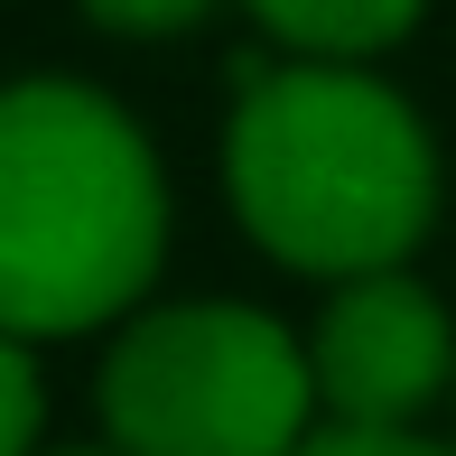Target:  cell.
<instances>
[{"label":"cell","instance_id":"8","mask_svg":"<svg viewBox=\"0 0 456 456\" xmlns=\"http://www.w3.org/2000/svg\"><path fill=\"white\" fill-rule=\"evenodd\" d=\"M298 456H456V447L419 438V428H345V419H326Z\"/></svg>","mask_w":456,"mask_h":456},{"label":"cell","instance_id":"1","mask_svg":"<svg viewBox=\"0 0 456 456\" xmlns=\"http://www.w3.org/2000/svg\"><path fill=\"white\" fill-rule=\"evenodd\" d=\"M224 186L271 261L307 280H372L438 215V150L391 85L354 66H289L242 85Z\"/></svg>","mask_w":456,"mask_h":456},{"label":"cell","instance_id":"6","mask_svg":"<svg viewBox=\"0 0 456 456\" xmlns=\"http://www.w3.org/2000/svg\"><path fill=\"white\" fill-rule=\"evenodd\" d=\"M37 419H47V391H37L28 336L0 326V456H37Z\"/></svg>","mask_w":456,"mask_h":456},{"label":"cell","instance_id":"4","mask_svg":"<svg viewBox=\"0 0 456 456\" xmlns=\"http://www.w3.org/2000/svg\"><path fill=\"white\" fill-rule=\"evenodd\" d=\"M307 363H317V401L345 428H410L456 372L447 307L401 271L345 280V298L326 307L317 345H307Z\"/></svg>","mask_w":456,"mask_h":456},{"label":"cell","instance_id":"7","mask_svg":"<svg viewBox=\"0 0 456 456\" xmlns=\"http://www.w3.org/2000/svg\"><path fill=\"white\" fill-rule=\"evenodd\" d=\"M205 10H215V0H85V19L112 28V37H177V28H196Z\"/></svg>","mask_w":456,"mask_h":456},{"label":"cell","instance_id":"5","mask_svg":"<svg viewBox=\"0 0 456 456\" xmlns=\"http://www.w3.org/2000/svg\"><path fill=\"white\" fill-rule=\"evenodd\" d=\"M428 0H252V19L280 37V47L317 56V66H354L372 47H401L419 28Z\"/></svg>","mask_w":456,"mask_h":456},{"label":"cell","instance_id":"2","mask_svg":"<svg viewBox=\"0 0 456 456\" xmlns=\"http://www.w3.org/2000/svg\"><path fill=\"white\" fill-rule=\"evenodd\" d=\"M168 186L121 102L66 75L0 94V326L85 336L159 280Z\"/></svg>","mask_w":456,"mask_h":456},{"label":"cell","instance_id":"3","mask_svg":"<svg viewBox=\"0 0 456 456\" xmlns=\"http://www.w3.org/2000/svg\"><path fill=\"white\" fill-rule=\"evenodd\" d=\"M317 363L280 317L233 298L150 307L102 354V428L121 456H298Z\"/></svg>","mask_w":456,"mask_h":456}]
</instances>
